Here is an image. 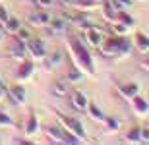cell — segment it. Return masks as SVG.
Returning a JSON list of instances; mask_svg holds the SVG:
<instances>
[{
    "label": "cell",
    "mask_w": 149,
    "mask_h": 145,
    "mask_svg": "<svg viewBox=\"0 0 149 145\" xmlns=\"http://www.w3.org/2000/svg\"><path fill=\"white\" fill-rule=\"evenodd\" d=\"M132 45L136 46V49H138L141 54L149 52V35H145V33H141V31H138V33L134 35V39H132Z\"/></svg>",
    "instance_id": "4fadbf2b"
},
{
    "label": "cell",
    "mask_w": 149,
    "mask_h": 145,
    "mask_svg": "<svg viewBox=\"0 0 149 145\" xmlns=\"http://www.w3.org/2000/svg\"><path fill=\"white\" fill-rule=\"evenodd\" d=\"M68 50H70V54H72V60L83 74H89V76H93L95 74V64H93V58L89 54L87 46L83 45L81 39H77V37H72V39H68L66 43Z\"/></svg>",
    "instance_id": "6da1fadb"
},
{
    "label": "cell",
    "mask_w": 149,
    "mask_h": 145,
    "mask_svg": "<svg viewBox=\"0 0 149 145\" xmlns=\"http://www.w3.org/2000/svg\"><path fill=\"white\" fill-rule=\"evenodd\" d=\"M0 2H2V0H0Z\"/></svg>",
    "instance_id": "f35d334b"
},
{
    "label": "cell",
    "mask_w": 149,
    "mask_h": 145,
    "mask_svg": "<svg viewBox=\"0 0 149 145\" xmlns=\"http://www.w3.org/2000/svg\"><path fill=\"white\" fill-rule=\"evenodd\" d=\"M4 95H6V87H0V99H2Z\"/></svg>",
    "instance_id": "e575fe53"
},
{
    "label": "cell",
    "mask_w": 149,
    "mask_h": 145,
    "mask_svg": "<svg viewBox=\"0 0 149 145\" xmlns=\"http://www.w3.org/2000/svg\"><path fill=\"white\" fill-rule=\"evenodd\" d=\"M139 135H141V141L149 143V128H141L139 130Z\"/></svg>",
    "instance_id": "1f68e13d"
},
{
    "label": "cell",
    "mask_w": 149,
    "mask_h": 145,
    "mask_svg": "<svg viewBox=\"0 0 149 145\" xmlns=\"http://www.w3.org/2000/svg\"><path fill=\"white\" fill-rule=\"evenodd\" d=\"M47 27H49V31L52 35H62L68 29V19L64 16L62 17H50V22H49Z\"/></svg>",
    "instance_id": "8fae6325"
},
{
    "label": "cell",
    "mask_w": 149,
    "mask_h": 145,
    "mask_svg": "<svg viewBox=\"0 0 149 145\" xmlns=\"http://www.w3.org/2000/svg\"><path fill=\"white\" fill-rule=\"evenodd\" d=\"M139 130H141V128H138V126L130 128L126 134H124V141H126V143H141V135H139Z\"/></svg>",
    "instance_id": "e0dca14e"
},
{
    "label": "cell",
    "mask_w": 149,
    "mask_h": 145,
    "mask_svg": "<svg viewBox=\"0 0 149 145\" xmlns=\"http://www.w3.org/2000/svg\"><path fill=\"white\" fill-rule=\"evenodd\" d=\"M116 89H118V93H120L124 99H132V97L139 95V85L138 83H118L116 85Z\"/></svg>",
    "instance_id": "7c38bea8"
},
{
    "label": "cell",
    "mask_w": 149,
    "mask_h": 145,
    "mask_svg": "<svg viewBox=\"0 0 149 145\" xmlns=\"http://www.w3.org/2000/svg\"><path fill=\"white\" fill-rule=\"evenodd\" d=\"M0 87H4V83H2V79H0Z\"/></svg>",
    "instance_id": "8d00e7d4"
},
{
    "label": "cell",
    "mask_w": 149,
    "mask_h": 145,
    "mask_svg": "<svg viewBox=\"0 0 149 145\" xmlns=\"http://www.w3.org/2000/svg\"><path fill=\"white\" fill-rule=\"evenodd\" d=\"M62 62H64V54H62L60 50H56L54 54L47 56V66H49V68H58Z\"/></svg>",
    "instance_id": "44dd1931"
},
{
    "label": "cell",
    "mask_w": 149,
    "mask_h": 145,
    "mask_svg": "<svg viewBox=\"0 0 149 145\" xmlns=\"http://www.w3.org/2000/svg\"><path fill=\"white\" fill-rule=\"evenodd\" d=\"M8 17H10V12H8V8L0 4V25H4V23L8 22Z\"/></svg>",
    "instance_id": "f546056e"
},
{
    "label": "cell",
    "mask_w": 149,
    "mask_h": 145,
    "mask_svg": "<svg viewBox=\"0 0 149 145\" xmlns=\"http://www.w3.org/2000/svg\"><path fill=\"white\" fill-rule=\"evenodd\" d=\"M103 122H105V126H107L109 132H118V130H120V120L114 118V116H105Z\"/></svg>",
    "instance_id": "7402d4cb"
},
{
    "label": "cell",
    "mask_w": 149,
    "mask_h": 145,
    "mask_svg": "<svg viewBox=\"0 0 149 145\" xmlns=\"http://www.w3.org/2000/svg\"><path fill=\"white\" fill-rule=\"evenodd\" d=\"M70 103H72V106L76 108V110L83 112L85 108H87V103H89V99L85 97V93H83V91H79V89H74L72 93H70Z\"/></svg>",
    "instance_id": "52a82bcc"
},
{
    "label": "cell",
    "mask_w": 149,
    "mask_h": 145,
    "mask_svg": "<svg viewBox=\"0 0 149 145\" xmlns=\"http://www.w3.org/2000/svg\"><path fill=\"white\" fill-rule=\"evenodd\" d=\"M83 79V72L79 68H72L70 72H68V81H72V83H77V81H81Z\"/></svg>",
    "instance_id": "cb8c5ba5"
},
{
    "label": "cell",
    "mask_w": 149,
    "mask_h": 145,
    "mask_svg": "<svg viewBox=\"0 0 149 145\" xmlns=\"http://www.w3.org/2000/svg\"><path fill=\"white\" fill-rule=\"evenodd\" d=\"M116 22H122L124 25L132 27V25H134V17L128 14V10H118V19H116Z\"/></svg>",
    "instance_id": "603a6c76"
},
{
    "label": "cell",
    "mask_w": 149,
    "mask_h": 145,
    "mask_svg": "<svg viewBox=\"0 0 149 145\" xmlns=\"http://www.w3.org/2000/svg\"><path fill=\"white\" fill-rule=\"evenodd\" d=\"M14 124H16V122L10 118V114H6V112L0 110V128H12Z\"/></svg>",
    "instance_id": "4316f807"
},
{
    "label": "cell",
    "mask_w": 149,
    "mask_h": 145,
    "mask_svg": "<svg viewBox=\"0 0 149 145\" xmlns=\"http://www.w3.org/2000/svg\"><path fill=\"white\" fill-rule=\"evenodd\" d=\"M25 46H27V54L37 58V60H43L47 56V46L41 39H29L25 41Z\"/></svg>",
    "instance_id": "277c9868"
},
{
    "label": "cell",
    "mask_w": 149,
    "mask_h": 145,
    "mask_svg": "<svg viewBox=\"0 0 149 145\" xmlns=\"http://www.w3.org/2000/svg\"><path fill=\"white\" fill-rule=\"evenodd\" d=\"M37 132H39V118L35 116V114H31V116L27 118V122H25V134L35 135Z\"/></svg>",
    "instance_id": "ffe728a7"
},
{
    "label": "cell",
    "mask_w": 149,
    "mask_h": 145,
    "mask_svg": "<svg viewBox=\"0 0 149 145\" xmlns=\"http://www.w3.org/2000/svg\"><path fill=\"white\" fill-rule=\"evenodd\" d=\"M130 101H132V110H134L136 116H147V114H149V103L143 99V97L136 95V97H132Z\"/></svg>",
    "instance_id": "30bf717a"
},
{
    "label": "cell",
    "mask_w": 149,
    "mask_h": 145,
    "mask_svg": "<svg viewBox=\"0 0 149 145\" xmlns=\"http://www.w3.org/2000/svg\"><path fill=\"white\" fill-rule=\"evenodd\" d=\"M132 41H128L126 39V37H122V45H120V54H118V56H120V58H122V56H128V54H130V50H132Z\"/></svg>",
    "instance_id": "484cf974"
},
{
    "label": "cell",
    "mask_w": 149,
    "mask_h": 145,
    "mask_svg": "<svg viewBox=\"0 0 149 145\" xmlns=\"http://www.w3.org/2000/svg\"><path fill=\"white\" fill-rule=\"evenodd\" d=\"M85 110L89 112L91 120H95V122H103V120H105V112L99 108V105H97V103H91V101H89V103H87V108H85Z\"/></svg>",
    "instance_id": "2e32d148"
},
{
    "label": "cell",
    "mask_w": 149,
    "mask_h": 145,
    "mask_svg": "<svg viewBox=\"0 0 149 145\" xmlns=\"http://www.w3.org/2000/svg\"><path fill=\"white\" fill-rule=\"evenodd\" d=\"M10 54H12V58H17V60L22 62V60H25L27 58V46H25V41H19L16 37L14 39V43H12V46H10Z\"/></svg>",
    "instance_id": "9c48e42d"
},
{
    "label": "cell",
    "mask_w": 149,
    "mask_h": 145,
    "mask_svg": "<svg viewBox=\"0 0 149 145\" xmlns=\"http://www.w3.org/2000/svg\"><path fill=\"white\" fill-rule=\"evenodd\" d=\"M103 17H105L109 23H114L118 19V10L114 8L111 0H103Z\"/></svg>",
    "instance_id": "9a60e30c"
},
{
    "label": "cell",
    "mask_w": 149,
    "mask_h": 145,
    "mask_svg": "<svg viewBox=\"0 0 149 145\" xmlns=\"http://www.w3.org/2000/svg\"><path fill=\"white\" fill-rule=\"evenodd\" d=\"M139 66L149 72V56H145V58H141V60H139Z\"/></svg>",
    "instance_id": "d6a6232c"
},
{
    "label": "cell",
    "mask_w": 149,
    "mask_h": 145,
    "mask_svg": "<svg viewBox=\"0 0 149 145\" xmlns=\"http://www.w3.org/2000/svg\"><path fill=\"white\" fill-rule=\"evenodd\" d=\"M62 4H66V6H74L76 4V0H60Z\"/></svg>",
    "instance_id": "836d02e7"
},
{
    "label": "cell",
    "mask_w": 149,
    "mask_h": 145,
    "mask_svg": "<svg viewBox=\"0 0 149 145\" xmlns=\"http://www.w3.org/2000/svg\"><path fill=\"white\" fill-rule=\"evenodd\" d=\"M58 124H60L62 130H66L68 134L76 135V137H79L81 141L87 139V134H85V128H83V124L77 120V118H72L68 116V114H58Z\"/></svg>",
    "instance_id": "7a4b0ae2"
},
{
    "label": "cell",
    "mask_w": 149,
    "mask_h": 145,
    "mask_svg": "<svg viewBox=\"0 0 149 145\" xmlns=\"http://www.w3.org/2000/svg\"><path fill=\"white\" fill-rule=\"evenodd\" d=\"M35 4H37L41 10H47V8H50V6L54 4V0H35Z\"/></svg>",
    "instance_id": "4dcf8cb0"
},
{
    "label": "cell",
    "mask_w": 149,
    "mask_h": 145,
    "mask_svg": "<svg viewBox=\"0 0 149 145\" xmlns=\"http://www.w3.org/2000/svg\"><path fill=\"white\" fill-rule=\"evenodd\" d=\"M19 27H22V22L17 19V17H8V22L4 23V31L6 33H10V35H16L17 31H19Z\"/></svg>",
    "instance_id": "ac0fdd59"
},
{
    "label": "cell",
    "mask_w": 149,
    "mask_h": 145,
    "mask_svg": "<svg viewBox=\"0 0 149 145\" xmlns=\"http://www.w3.org/2000/svg\"><path fill=\"white\" fill-rule=\"evenodd\" d=\"M122 37L124 35H109L103 39V43L99 45V52L103 56H118L120 54V45H122Z\"/></svg>",
    "instance_id": "3957f363"
},
{
    "label": "cell",
    "mask_w": 149,
    "mask_h": 145,
    "mask_svg": "<svg viewBox=\"0 0 149 145\" xmlns=\"http://www.w3.org/2000/svg\"><path fill=\"white\" fill-rule=\"evenodd\" d=\"M112 4H114L116 10H130L132 8V2L134 0H111Z\"/></svg>",
    "instance_id": "83f0119b"
},
{
    "label": "cell",
    "mask_w": 149,
    "mask_h": 145,
    "mask_svg": "<svg viewBox=\"0 0 149 145\" xmlns=\"http://www.w3.org/2000/svg\"><path fill=\"white\" fill-rule=\"evenodd\" d=\"M2 41H4V33H2V31H0V43H2Z\"/></svg>",
    "instance_id": "d590c367"
},
{
    "label": "cell",
    "mask_w": 149,
    "mask_h": 145,
    "mask_svg": "<svg viewBox=\"0 0 149 145\" xmlns=\"http://www.w3.org/2000/svg\"><path fill=\"white\" fill-rule=\"evenodd\" d=\"M33 72H35L33 60H29V58L22 60V64H19V68H17V74H16L17 81H25V79H29L31 76H33Z\"/></svg>",
    "instance_id": "ba28073f"
},
{
    "label": "cell",
    "mask_w": 149,
    "mask_h": 145,
    "mask_svg": "<svg viewBox=\"0 0 149 145\" xmlns=\"http://www.w3.org/2000/svg\"><path fill=\"white\" fill-rule=\"evenodd\" d=\"M50 22V14L45 10H39L37 14H33V16H29V23L31 25H35V27H47Z\"/></svg>",
    "instance_id": "5bb4252c"
},
{
    "label": "cell",
    "mask_w": 149,
    "mask_h": 145,
    "mask_svg": "<svg viewBox=\"0 0 149 145\" xmlns=\"http://www.w3.org/2000/svg\"><path fill=\"white\" fill-rule=\"evenodd\" d=\"M6 93L10 95V99L14 101L16 105H23L25 99H27V91H25V87H23L22 83H16V85H12V87H8Z\"/></svg>",
    "instance_id": "8992f818"
},
{
    "label": "cell",
    "mask_w": 149,
    "mask_h": 145,
    "mask_svg": "<svg viewBox=\"0 0 149 145\" xmlns=\"http://www.w3.org/2000/svg\"><path fill=\"white\" fill-rule=\"evenodd\" d=\"M16 37L19 41H29V39H31V31H29L27 27H23V25H22V27H19V31L16 33Z\"/></svg>",
    "instance_id": "f1b7e54d"
},
{
    "label": "cell",
    "mask_w": 149,
    "mask_h": 145,
    "mask_svg": "<svg viewBox=\"0 0 149 145\" xmlns=\"http://www.w3.org/2000/svg\"><path fill=\"white\" fill-rule=\"evenodd\" d=\"M50 91H52V95H56V97H66L68 93H70V87H68L66 81H54Z\"/></svg>",
    "instance_id": "d6986e66"
},
{
    "label": "cell",
    "mask_w": 149,
    "mask_h": 145,
    "mask_svg": "<svg viewBox=\"0 0 149 145\" xmlns=\"http://www.w3.org/2000/svg\"><path fill=\"white\" fill-rule=\"evenodd\" d=\"M83 37H85V41H87L93 49H99V45L103 43V39H105L103 29H101V27H95V25H91L89 29H85V35H83Z\"/></svg>",
    "instance_id": "5b68a950"
},
{
    "label": "cell",
    "mask_w": 149,
    "mask_h": 145,
    "mask_svg": "<svg viewBox=\"0 0 149 145\" xmlns=\"http://www.w3.org/2000/svg\"><path fill=\"white\" fill-rule=\"evenodd\" d=\"M128 31H130V27L124 25L122 22H114V23H112V33H114V35H126Z\"/></svg>",
    "instance_id": "d4e9b609"
},
{
    "label": "cell",
    "mask_w": 149,
    "mask_h": 145,
    "mask_svg": "<svg viewBox=\"0 0 149 145\" xmlns=\"http://www.w3.org/2000/svg\"><path fill=\"white\" fill-rule=\"evenodd\" d=\"M145 2H149V0H145Z\"/></svg>",
    "instance_id": "74e56055"
}]
</instances>
